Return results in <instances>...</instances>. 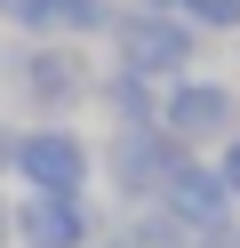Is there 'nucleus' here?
<instances>
[{"label":"nucleus","instance_id":"nucleus-1","mask_svg":"<svg viewBox=\"0 0 240 248\" xmlns=\"http://www.w3.org/2000/svg\"><path fill=\"white\" fill-rule=\"evenodd\" d=\"M112 48H120V72H136V80H184L192 72V48H200V32H192L176 8H120L112 16Z\"/></svg>","mask_w":240,"mask_h":248},{"label":"nucleus","instance_id":"nucleus-2","mask_svg":"<svg viewBox=\"0 0 240 248\" xmlns=\"http://www.w3.org/2000/svg\"><path fill=\"white\" fill-rule=\"evenodd\" d=\"M16 176H24V192H56V200H88V168L96 152L80 144V128H64V120H40V128L16 136Z\"/></svg>","mask_w":240,"mask_h":248},{"label":"nucleus","instance_id":"nucleus-3","mask_svg":"<svg viewBox=\"0 0 240 248\" xmlns=\"http://www.w3.org/2000/svg\"><path fill=\"white\" fill-rule=\"evenodd\" d=\"M160 128H168L184 152H200V144H232V136H240V96H232L224 80L184 72V80L160 88Z\"/></svg>","mask_w":240,"mask_h":248},{"label":"nucleus","instance_id":"nucleus-4","mask_svg":"<svg viewBox=\"0 0 240 248\" xmlns=\"http://www.w3.org/2000/svg\"><path fill=\"white\" fill-rule=\"evenodd\" d=\"M0 80L16 88V104H24V112H72L80 96H88V64H80V48H8L0 56Z\"/></svg>","mask_w":240,"mask_h":248},{"label":"nucleus","instance_id":"nucleus-5","mask_svg":"<svg viewBox=\"0 0 240 248\" xmlns=\"http://www.w3.org/2000/svg\"><path fill=\"white\" fill-rule=\"evenodd\" d=\"M184 160H192V152L176 144L160 120H152V128H120V136L104 144V168H112V184H120L128 200H160V192H168V176H176Z\"/></svg>","mask_w":240,"mask_h":248},{"label":"nucleus","instance_id":"nucleus-6","mask_svg":"<svg viewBox=\"0 0 240 248\" xmlns=\"http://www.w3.org/2000/svg\"><path fill=\"white\" fill-rule=\"evenodd\" d=\"M88 200H56V192H24L16 200V248H88Z\"/></svg>","mask_w":240,"mask_h":248},{"label":"nucleus","instance_id":"nucleus-7","mask_svg":"<svg viewBox=\"0 0 240 248\" xmlns=\"http://www.w3.org/2000/svg\"><path fill=\"white\" fill-rule=\"evenodd\" d=\"M160 208L176 216L184 232H216V224H232V192H224V176L208 160H184L168 176V192H160Z\"/></svg>","mask_w":240,"mask_h":248},{"label":"nucleus","instance_id":"nucleus-8","mask_svg":"<svg viewBox=\"0 0 240 248\" xmlns=\"http://www.w3.org/2000/svg\"><path fill=\"white\" fill-rule=\"evenodd\" d=\"M96 96H104V112L120 120V128H152V120H160V88L136 80V72H120V64L96 80Z\"/></svg>","mask_w":240,"mask_h":248},{"label":"nucleus","instance_id":"nucleus-9","mask_svg":"<svg viewBox=\"0 0 240 248\" xmlns=\"http://www.w3.org/2000/svg\"><path fill=\"white\" fill-rule=\"evenodd\" d=\"M176 16L192 32H240V0H176Z\"/></svg>","mask_w":240,"mask_h":248},{"label":"nucleus","instance_id":"nucleus-10","mask_svg":"<svg viewBox=\"0 0 240 248\" xmlns=\"http://www.w3.org/2000/svg\"><path fill=\"white\" fill-rule=\"evenodd\" d=\"M56 8H64V0H0V16L24 24V32H56Z\"/></svg>","mask_w":240,"mask_h":248},{"label":"nucleus","instance_id":"nucleus-11","mask_svg":"<svg viewBox=\"0 0 240 248\" xmlns=\"http://www.w3.org/2000/svg\"><path fill=\"white\" fill-rule=\"evenodd\" d=\"M216 176H224V192H232V208H240V136L216 144Z\"/></svg>","mask_w":240,"mask_h":248},{"label":"nucleus","instance_id":"nucleus-12","mask_svg":"<svg viewBox=\"0 0 240 248\" xmlns=\"http://www.w3.org/2000/svg\"><path fill=\"white\" fill-rule=\"evenodd\" d=\"M8 160H16V128L0 120V176H8Z\"/></svg>","mask_w":240,"mask_h":248},{"label":"nucleus","instance_id":"nucleus-13","mask_svg":"<svg viewBox=\"0 0 240 248\" xmlns=\"http://www.w3.org/2000/svg\"><path fill=\"white\" fill-rule=\"evenodd\" d=\"M8 240H16V208L0 200V248H8Z\"/></svg>","mask_w":240,"mask_h":248},{"label":"nucleus","instance_id":"nucleus-14","mask_svg":"<svg viewBox=\"0 0 240 248\" xmlns=\"http://www.w3.org/2000/svg\"><path fill=\"white\" fill-rule=\"evenodd\" d=\"M128 8H176V0H128Z\"/></svg>","mask_w":240,"mask_h":248},{"label":"nucleus","instance_id":"nucleus-15","mask_svg":"<svg viewBox=\"0 0 240 248\" xmlns=\"http://www.w3.org/2000/svg\"><path fill=\"white\" fill-rule=\"evenodd\" d=\"M104 248H136V240H104Z\"/></svg>","mask_w":240,"mask_h":248}]
</instances>
